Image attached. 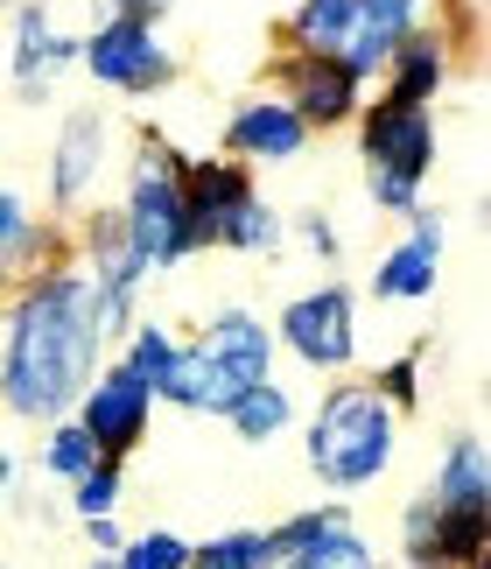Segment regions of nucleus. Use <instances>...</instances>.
I'll list each match as a JSON object with an SVG mask.
<instances>
[{
	"label": "nucleus",
	"mask_w": 491,
	"mask_h": 569,
	"mask_svg": "<svg viewBox=\"0 0 491 569\" xmlns=\"http://www.w3.org/2000/svg\"><path fill=\"white\" fill-rule=\"evenodd\" d=\"M99 366H106V338L92 323V289H84L78 260L63 253L8 296V317H0V408L14 422L50 429L78 408V393L92 387Z\"/></svg>",
	"instance_id": "obj_1"
},
{
	"label": "nucleus",
	"mask_w": 491,
	"mask_h": 569,
	"mask_svg": "<svg viewBox=\"0 0 491 569\" xmlns=\"http://www.w3.org/2000/svg\"><path fill=\"white\" fill-rule=\"evenodd\" d=\"M302 457H309V478L330 492H365L393 471L400 457V415L379 401L372 380H338L309 408V436H302Z\"/></svg>",
	"instance_id": "obj_2"
},
{
	"label": "nucleus",
	"mask_w": 491,
	"mask_h": 569,
	"mask_svg": "<svg viewBox=\"0 0 491 569\" xmlns=\"http://www.w3.org/2000/svg\"><path fill=\"white\" fill-rule=\"evenodd\" d=\"M183 148L162 141L148 127V134H133V156L120 169V226L133 239V253H141V268L148 274H169V268H183V260L197 253V239H190V211H183Z\"/></svg>",
	"instance_id": "obj_3"
},
{
	"label": "nucleus",
	"mask_w": 491,
	"mask_h": 569,
	"mask_svg": "<svg viewBox=\"0 0 491 569\" xmlns=\"http://www.w3.org/2000/svg\"><path fill=\"white\" fill-rule=\"evenodd\" d=\"M183 211H190V239L197 253H246V260H274L288 247V218L260 197L253 169L232 156H197L183 162Z\"/></svg>",
	"instance_id": "obj_4"
},
{
	"label": "nucleus",
	"mask_w": 491,
	"mask_h": 569,
	"mask_svg": "<svg viewBox=\"0 0 491 569\" xmlns=\"http://www.w3.org/2000/svg\"><path fill=\"white\" fill-rule=\"evenodd\" d=\"M442 156L435 106H400V99H365L359 106V162H365V197L387 218H414L429 204V177Z\"/></svg>",
	"instance_id": "obj_5"
},
{
	"label": "nucleus",
	"mask_w": 491,
	"mask_h": 569,
	"mask_svg": "<svg viewBox=\"0 0 491 569\" xmlns=\"http://www.w3.org/2000/svg\"><path fill=\"white\" fill-rule=\"evenodd\" d=\"M429 513H435V541H442V569H478L491 562V465H484V436L463 429L442 465L429 478Z\"/></svg>",
	"instance_id": "obj_6"
},
{
	"label": "nucleus",
	"mask_w": 491,
	"mask_h": 569,
	"mask_svg": "<svg viewBox=\"0 0 491 569\" xmlns=\"http://www.w3.org/2000/svg\"><path fill=\"white\" fill-rule=\"evenodd\" d=\"M78 274H84V289H92V323H99V338L106 345H120L133 331V317H141V253H133V239L120 226V211H106L92 204L78 218Z\"/></svg>",
	"instance_id": "obj_7"
},
{
	"label": "nucleus",
	"mask_w": 491,
	"mask_h": 569,
	"mask_svg": "<svg viewBox=\"0 0 491 569\" xmlns=\"http://www.w3.org/2000/svg\"><path fill=\"white\" fill-rule=\"evenodd\" d=\"M274 352H288L309 373H351L359 359V296L344 281H317V289L288 296L274 317Z\"/></svg>",
	"instance_id": "obj_8"
},
{
	"label": "nucleus",
	"mask_w": 491,
	"mask_h": 569,
	"mask_svg": "<svg viewBox=\"0 0 491 569\" xmlns=\"http://www.w3.org/2000/svg\"><path fill=\"white\" fill-rule=\"evenodd\" d=\"M78 63H84L92 84H106V92H120V99L169 92V78H176V57H169L162 29H148V21H133V14L92 21V29L78 36Z\"/></svg>",
	"instance_id": "obj_9"
},
{
	"label": "nucleus",
	"mask_w": 491,
	"mask_h": 569,
	"mask_svg": "<svg viewBox=\"0 0 491 569\" xmlns=\"http://www.w3.org/2000/svg\"><path fill=\"white\" fill-rule=\"evenodd\" d=\"M106 169H113V120L92 113V106H78V113H63L57 141H50V211L57 218H84L99 204L106 190Z\"/></svg>",
	"instance_id": "obj_10"
},
{
	"label": "nucleus",
	"mask_w": 491,
	"mask_h": 569,
	"mask_svg": "<svg viewBox=\"0 0 491 569\" xmlns=\"http://www.w3.org/2000/svg\"><path fill=\"white\" fill-rule=\"evenodd\" d=\"M71 422L99 443V457H120V465H127V457L148 443V429H154V387L133 380L120 359H106L92 373V387L78 393Z\"/></svg>",
	"instance_id": "obj_11"
},
{
	"label": "nucleus",
	"mask_w": 491,
	"mask_h": 569,
	"mask_svg": "<svg viewBox=\"0 0 491 569\" xmlns=\"http://www.w3.org/2000/svg\"><path fill=\"white\" fill-rule=\"evenodd\" d=\"M281 99L309 134H330V127L359 120L365 106V78L351 71L344 57H309V50H288L281 57Z\"/></svg>",
	"instance_id": "obj_12"
},
{
	"label": "nucleus",
	"mask_w": 491,
	"mask_h": 569,
	"mask_svg": "<svg viewBox=\"0 0 491 569\" xmlns=\"http://www.w3.org/2000/svg\"><path fill=\"white\" fill-rule=\"evenodd\" d=\"M442 253H450V211L421 204L408 232L372 260V296L379 302H429L442 289Z\"/></svg>",
	"instance_id": "obj_13"
},
{
	"label": "nucleus",
	"mask_w": 491,
	"mask_h": 569,
	"mask_svg": "<svg viewBox=\"0 0 491 569\" xmlns=\"http://www.w3.org/2000/svg\"><path fill=\"white\" fill-rule=\"evenodd\" d=\"M78 63V36L42 8V0H14V42H8V78L21 106H42L57 92V78Z\"/></svg>",
	"instance_id": "obj_14"
},
{
	"label": "nucleus",
	"mask_w": 491,
	"mask_h": 569,
	"mask_svg": "<svg viewBox=\"0 0 491 569\" xmlns=\"http://www.w3.org/2000/svg\"><path fill=\"white\" fill-rule=\"evenodd\" d=\"M197 352H204L218 373H226L239 393L274 380V323H267L260 310H246V302H226V310H211L204 323H197Z\"/></svg>",
	"instance_id": "obj_15"
},
{
	"label": "nucleus",
	"mask_w": 491,
	"mask_h": 569,
	"mask_svg": "<svg viewBox=\"0 0 491 569\" xmlns=\"http://www.w3.org/2000/svg\"><path fill=\"white\" fill-rule=\"evenodd\" d=\"M302 148H309V127L288 113L281 92H253L226 113V156L246 162V169H281V162H295Z\"/></svg>",
	"instance_id": "obj_16"
},
{
	"label": "nucleus",
	"mask_w": 491,
	"mask_h": 569,
	"mask_svg": "<svg viewBox=\"0 0 491 569\" xmlns=\"http://www.w3.org/2000/svg\"><path fill=\"white\" fill-rule=\"evenodd\" d=\"M457 57H463V42H457V29H435V21H421V29L393 50V63H387V92L379 99H400V106H435L442 99V84H450V71H457Z\"/></svg>",
	"instance_id": "obj_17"
},
{
	"label": "nucleus",
	"mask_w": 491,
	"mask_h": 569,
	"mask_svg": "<svg viewBox=\"0 0 491 569\" xmlns=\"http://www.w3.org/2000/svg\"><path fill=\"white\" fill-rule=\"evenodd\" d=\"M421 21H429V0H359V21H351V42H344V63L359 71L365 84L387 78L393 50L408 42Z\"/></svg>",
	"instance_id": "obj_18"
},
{
	"label": "nucleus",
	"mask_w": 491,
	"mask_h": 569,
	"mask_svg": "<svg viewBox=\"0 0 491 569\" xmlns=\"http://www.w3.org/2000/svg\"><path fill=\"white\" fill-rule=\"evenodd\" d=\"M50 260H63L57 232L29 211V197H21L14 183H0V281H8V289H21V281L42 274Z\"/></svg>",
	"instance_id": "obj_19"
},
{
	"label": "nucleus",
	"mask_w": 491,
	"mask_h": 569,
	"mask_svg": "<svg viewBox=\"0 0 491 569\" xmlns=\"http://www.w3.org/2000/svg\"><path fill=\"white\" fill-rule=\"evenodd\" d=\"M351 21H359V0H295V14H288V50L344 57Z\"/></svg>",
	"instance_id": "obj_20"
},
{
	"label": "nucleus",
	"mask_w": 491,
	"mask_h": 569,
	"mask_svg": "<svg viewBox=\"0 0 491 569\" xmlns=\"http://www.w3.org/2000/svg\"><path fill=\"white\" fill-rule=\"evenodd\" d=\"M226 422H232L239 443H274L281 429H295V393H288L281 380H260V387H246L232 401Z\"/></svg>",
	"instance_id": "obj_21"
},
{
	"label": "nucleus",
	"mask_w": 491,
	"mask_h": 569,
	"mask_svg": "<svg viewBox=\"0 0 491 569\" xmlns=\"http://www.w3.org/2000/svg\"><path fill=\"white\" fill-rule=\"evenodd\" d=\"M92 465H99V443L71 422V415L42 429V443H36V478H42V486H78Z\"/></svg>",
	"instance_id": "obj_22"
},
{
	"label": "nucleus",
	"mask_w": 491,
	"mask_h": 569,
	"mask_svg": "<svg viewBox=\"0 0 491 569\" xmlns=\"http://www.w3.org/2000/svg\"><path fill=\"white\" fill-rule=\"evenodd\" d=\"M176 352H183V331H176L169 317H133V331L120 338V366H127L133 380H148V387H162Z\"/></svg>",
	"instance_id": "obj_23"
},
{
	"label": "nucleus",
	"mask_w": 491,
	"mask_h": 569,
	"mask_svg": "<svg viewBox=\"0 0 491 569\" xmlns=\"http://www.w3.org/2000/svg\"><path fill=\"white\" fill-rule=\"evenodd\" d=\"M274 569H379V549L365 541L359 520H338L330 535L302 541V549H295V556H281Z\"/></svg>",
	"instance_id": "obj_24"
},
{
	"label": "nucleus",
	"mask_w": 491,
	"mask_h": 569,
	"mask_svg": "<svg viewBox=\"0 0 491 569\" xmlns=\"http://www.w3.org/2000/svg\"><path fill=\"white\" fill-rule=\"evenodd\" d=\"M190 569H274L267 528H226L211 541H190Z\"/></svg>",
	"instance_id": "obj_25"
},
{
	"label": "nucleus",
	"mask_w": 491,
	"mask_h": 569,
	"mask_svg": "<svg viewBox=\"0 0 491 569\" xmlns=\"http://www.w3.org/2000/svg\"><path fill=\"white\" fill-rule=\"evenodd\" d=\"M63 492H71V520H113L120 492H127V465L120 457H99V465L84 471L78 486H63Z\"/></svg>",
	"instance_id": "obj_26"
},
{
	"label": "nucleus",
	"mask_w": 491,
	"mask_h": 569,
	"mask_svg": "<svg viewBox=\"0 0 491 569\" xmlns=\"http://www.w3.org/2000/svg\"><path fill=\"white\" fill-rule=\"evenodd\" d=\"M113 562L120 569H190V541L176 528H148V535H127V549Z\"/></svg>",
	"instance_id": "obj_27"
},
{
	"label": "nucleus",
	"mask_w": 491,
	"mask_h": 569,
	"mask_svg": "<svg viewBox=\"0 0 491 569\" xmlns=\"http://www.w3.org/2000/svg\"><path fill=\"white\" fill-rule=\"evenodd\" d=\"M338 520H351V507H338V499H330V507H309V513H288V520H274V528H267V549H274V562H281V556H295L302 541L330 535Z\"/></svg>",
	"instance_id": "obj_28"
},
{
	"label": "nucleus",
	"mask_w": 491,
	"mask_h": 569,
	"mask_svg": "<svg viewBox=\"0 0 491 569\" xmlns=\"http://www.w3.org/2000/svg\"><path fill=\"white\" fill-rule=\"evenodd\" d=\"M372 387H379V401H387L393 415H414V408H421V352L387 359V366L372 373Z\"/></svg>",
	"instance_id": "obj_29"
},
{
	"label": "nucleus",
	"mask_w": 491,
	"mask_h": 569,
	"mask_svg": "<svg viewBox=\"0 0 491 569\" xmlns=\"http://www.w3.org/2000/svg\"><path fill=\"white\" fill-rule=\"evenodd\" d=\"M302 247L317 253V260H338V253H344V232H338V218L309 211V218H302Z\"/></svg>",
	"instance_id": "obj_30"
},
{
	"label": "nucleus",
	"mask_w": 491,
	"mask_h": 569,
	"mask_svg": "<svg viewBox=\"0 0 491 569\" xmlns=\"http://www.w3.org/2000/svg\"><path fill=\"white\" fill-rule=\"evenodd\" d=\"M169 8H176V0H92L99 21H106V14H133V21H148V29H162Z\"/></svg>",
	"instance_id": "obj_31"
},
{
	"label": "nucleus",
	"mask_w": 491,
	"mask_h": 569,
	"mask_svg": "<svg viewBox=\"0 0 491 569\" xmlns=\"http://www.w3.org/2000/svg\"><path fill=\"white\" fill-rule=\"evenodd\" d=\"M78 535L92 541V556H120L127 549V535H120V520H78Z\"/></svg>",
	"instance_id": "obj_32"
},
{
	"label": "nucleus",
	"mask_w": 491,
	"mask_h": 569,
	"mask_svg": "<svg viewBox=\"0 0 491 569\" xmlns=\"http://www.w3.org/2000/svg\"><path fill=\"white\" fill-rule=\"evenodd\" d=\"M14 478H21V457L0 443V513H8V499H14Z\"/></svg>",
	"instance_id": "obj_33"
},
{
	"label": "nucleus",
	"mask_w": 491,
	"mask_h": 569,
	"mask_svg": "<svg viewBox=\"0 0 491 569\" xmlns=\"http://www.w3.org/2000/svg\"><path fill=\"white\" fill-rule=\"evenodd\" d=\"M450 8H457V14H478V21H484V0H450Z\"/></svg>",
	"instance_id": "obj_34"
},
{
	"label": "nucleus",
	"mask_w": 491,
	"mask_h": 569,
	"mask_svg": "<svg viewBox=\"0 0 491 569\" xmlns=\"http://www.w3.org/2000/svg\"><path fill=\"white\" fill-rule=\"evenodd\" d=\"M84 569H120V562H113V556H92V562H84Z\"/></svg>",
	"instance_id": "obj_35"
},
{
	"label": "nucleus",
	"mask_w": 491,
	"mask_h": 569,
	"mask_svg": "<svg viewBox=\"0 0 491 569\" xmlns=\"http://www.w3.org/2000/svg\"><path fill=\"white\" fill-rule=\"evenodd\" d=\"M478 569H491V562H478Z\"/></svg>",
	"instance_id": "obj_36"
},
{
	"label": "nucleus",
	"mask_w": 491,
	"mask_h": 569,
	"mask_svg": "<svg viewBox=\"0 0 491 569\" xmlns=\"http://www.w3.org/2000/svg\"><path fill=\"white\" fill-rule=\"evenodd\" d=\"M0 569H8V562H0Z\"/></svg>",
	"instance_id": "obj_37"
}]
</instances>
